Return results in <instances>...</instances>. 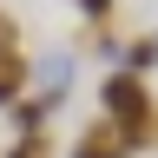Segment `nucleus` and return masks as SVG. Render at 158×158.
Listing matches in <instances>:
<instances>
[{
	"label": "nucleus",
	"mask_w": 158,
	"mask_h": 158,
	"mask_svg": "<svg viewBox=\"0 0 158 158\" xmlns=\"http://www.w3.org/2000/svg\"><path fill=\"white\" fill-rule=\"evenodd\" d=\"M99 112H106L118 132H132V138H138V152L158 145V99L145 92V79H132V73H118V66H112L106 79H99Z\"/></svg>",
	"instance_id": "f257e3e1"
},
{
	"label": "nucleus",
	"mask_w": 158,
	"mask_h": 158,
	"mask_svg": "<svg viewBox=\"0 0 158 158\" xmlns=\"http://www.w3.org/2000/svg\"><path fill=\"white\" fill-rule=\"evenodd\" d=\"M27 79H33V66L20 59V46H0V112H13V106H20Z\"/></svg>",
	"instance_id": "7ed1b4c3"
},
{
	"label": "nucleus",
	"mask_w": 158,
	"mask_h": 158,
	"mask_svg": "<svg viewBox=\"0 0 158 158\" xmlns=\"http://www.w3.org/2000/svg\"><path fill=\"white\" fill-rule=\"evenodd\" d=\"M152 66H158V33H138V40H125V53H118V73L145 79Z\"/></svg>",
	"instance_id": "39448f33"
},
{
	"label": "nucleus",
	"mask_w": 158,
	"mask_h": 158,
	"mask_svg": "<svg viewBox=\"0 0 158 158\" xmlns=\"http://www.w3.org/2000/svg\"><path fill=\"white\" fill-rule=\"evenodd\" d=\"M33 79H40L46 92L66 99V92H73V79H79V53H46V59H33Z\"/></svg>",
	"instance_id": "20e7f679"
},
{
	"label": "nucleus",
	"mask_w": 158,
	"mask_h": 158,
	"mask_svg": "<svg viewBox=\"0 0 158 158\" xmlns=\"http://www.w3.org/2000/svg\"><path fill=\"white\" fill-rule=\"evenodd\" d=\"M73 7H79V20H86V27H112L118 0H73Z\"/></svg>",
	"instance_id": "423d86ee"
},
{
	"label": "nucleus",
	"mask_w": 158,
	"mask_h": 158,
	"mask_svg": "<svg viewBox=\"0 0 158 158\" xmlns=\"http://www.w3.org/2000/svg\"><path fill=\"white\" fill-rule=\"evenodd\" d=\"M132 152H138V138H132V132H118L112 118H92V125L73 138V152H66V158H132Z\"/></svg>",
	"instance_id": "f03ea898"
},
{
	"label": "nucleus",
	"mask_w": 158,
	"mask_h": 158,
	"mask_svg": "<svg viewBox=\"0 0 158 158\" xmlns=\"http://www.w3.org/2000/svg\"><path fill=\"white\" fill-rule=\"evenodd\" d=\"M7 158H53V138H13Z\"/></svg>",
	"instance_id": "0eeeda50"
}]
</instances>
